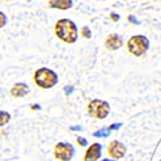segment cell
<instances>
[{
	"label": "cell",
	"instance_id": "cell-1",
	"mask_svg": "<svg viewBox=\"0 0 161 161\" xmlns=\"http://www.w3.org/2000/svg\"><path fill=\"white\" fill-rule=\"evenodd\" d=\"M54 32L56 36L61 40V42L66 44H74L77 42L79 37V30L77 26L74 21L70 18H61L56 22L54 26Z\"/></svg>",
	"mask_w": 161,
	"mask_h": 161
},
{
	"label": "cell",
	"instance_id": "cell-2",
	"mask_svg": "<svg viewBox=\"0 0 161 161\" xmlns=\"http://www.w3.org/2000/svg\"><path fill=\"white\" fill-rule=\"evenodd\" d=\"M34 83L42 89H50L58 84V75L48 67H40L34 74Z\"/></svg>",
	"mask_w": 161,
	"mask_h": 161
},
{
	"label": "cell",
	"instance_id": "cell-3",
	"mask_svg": "<svg viewBox=\"0 0 161 161\" xmlns=\"http://www.w3.org/2000/svg\"><path fill=\"white\" fill-rule=\"evenodd\" d=\"M128 50L133 56L141 57L150 48V40L143 35H134L128 40Z\"/></svg>",
	"mask_w": 161,
	"mask_h": 161
},
{
	"label": "cell",
	"instance_id": "cell-4",
	"mask_svg": "<svg viewBox=\"0 0 161 161\" xmlns=\"http://www.w3.org/2000/svg\"><path fill=\"white\" fill-rule=\"evenodd\" d=\"M110 111H111L110 103L106 102V101H102V99H92L88 103V114L92 117H94V119L103 120V119H106L107 116L110 115Z\"/></svg>",
	"mask_w": 161,
	"mask_h": 161
},
{
	"label": "cell",
	"instance_id": "cell-5",
	"mask_svg": "<svg viewBox=\"0 0 161 161\" xmlns=\"http://www.w3.org/2000/svg\"><path fill=\"white\" fill-rule=\"evenodd\" d=\"M53 155L58 161H71L75 156V147L69 142H58L54 146Z\"/></svg>",
	"mask_w": 161,
	"mask_h": 161
},
{
	"label": "cell",
	"instance_id": "cell-6",
	"mask_svg": "<svg viewBox=\"0 0 161 161\" xmlns=\"http://www.w3.org/2000/svg\"><path fill=\"white\" fill-rule=\"evenodd\" d=\"M107 151H108V156H110L111 158L120 160V158H123V157L125 156V153H126V147H125V144H123L120 141L115 139V141L110 142Z\"/></svg>",
	"mask_w": 161,
	"mask_h": 161
},
{
	"label": "cell",
	"instance_id": "cell-7",
	"mask_svg": "<svg viewBox=\"0 0 161 161\" xmlns=\"http://www.w3.org/2000/svg\"><path fill=\"white\" fill-rule=\"evenodd\" d=\"M102 156V144L93 143L88 147L84 153V161H98Z\"/></svg>",
	"mask_w": 161,
	"mask_h": 161
},
{
	"label": "cell",
	"instance_id": "cell-8",
	"mask_svg": "<svg viewBox=\"0 0 161 161\" xmlns=\"http://www.w3.org/2000/svg\"><path fill=\"white\" fill-rule=\"evenodd\" d=\"M104 47L111 52L117 50L123 47V37L119 34H110L104 40Z\"/></svg>",
	"mask_w": 161,
	"mask_h": 161
},
{
	"label": "cell",
	"instance_id": "cell-9",
	"mask_svg": "<svg viewBox=\"0 0 161 161\" xmlns=\"http://www.w3.org/2000/svg\"><path fill=\"white\" fill-rule=\"evenodd\" d=\"M30 93V86L26 83H16L10 88V96L13 98H23Z\"/></svg>",
	"mask_w": 161,
	"mask_h": 161
},
{
	"label": "cell",
	"instance_id": "cell-10",
	"mask_svg": "<svg viewBox=\"0 0 161 161\" xmlns=\"http://www.w3.org/2000/svg\"><path fill=\"white\" fill-rule=\"evenodd\" d=\"M48 5L52 9H59V10H69L72 8L74 2L72 0H49Z\"/></svg>",
	"mask_w": 161,
	"mask_h": 161
},
{
	"label": "cell",
	"instance_id": "cell-11",
	"mask_svg": "<svg viewBox=\"0 0 161 161\" xmlns=\"http://www.w3.org/2000/svg\"><path fill=\"white\" fill-rule=\"evenodd\" d=\"M10 119H12V116H10V114H9L8 111L0 110V128L5 126V125L10 121Z\"/></svg>",
	"mask_w": 161,
	"mask_h": 161
},
{
	"label": "cell",
	"instance_id": "cell-12",
	"mask_svg": "<svg viewBox=\"0 0 161 161\" xmlns=\"http://www.w3.org/2000/svg\"><path fill=\"white\" fill-rule=\"evenodd\" d=\"M7 23H8V17H7V14H5L4 12L0 10V29H3Z\"/></svg>",
	"mask_w": 161,
	"mask_h": 161
},
{
	"label": "cell",
	"instance_id": "cell-13",
	"mask_svg": "<svg viewBox=\"0 0 161 161\" xmlns=\"http://www.w3.org/2000/svg\"><path fill=\"white\" fill-rule=\"evenodd\" d=\"M110 128L108 129H101V130H98V131H96L94 134H93V136H94V137H108V133H110Z\"/></svg>",
	"mask_w": 161,
	"mask_h": 161
},
{
	"label": "cell",
	"instance_id": "cell-14",
	"mask_svg": "<svg viewBox=\"0 0 161 161\" xmlns=\"http://www.w3.org/2000/svg\"><path fill=\"white\" fill-rule=\"evenodd\" d=\"M81 35H83L84 37H86V39H90V37H92V32H90V30H89L88 26H84V27L81 29Z\"/></svg>",
	"mask_w": 161,
	"mask_h": 161
},
{
	"label": "cell",
	"instance_id": "cell-15",
	"mask_svg": "<svg viewBox=\"0 0 161 161\" xmlns=\"http://www.w3.org/2000/svg\"><path fill=\"white\" fill-rule=\"evenodd\" d=\"M76 142H77L79 146H81V147L88 146V141H86L85 138H83V137H77V138H76Z\"/></svg>",
	"mask_w": 161,
	"mask_h": 161
},
{
	"label": "cell",
	"instance_id": "cell-16",
	"mask_svg": "<svg viewBox=\"0 0 161 161\" xmlns=\"http://www.w3.org/2000/svg\"><path fill=\"white\" fill-rule=\"evenodd\" d=\"M110 17H111V19H114V22L119 21V18H120L117 14H115V13H111V16H110Z\"/></svg>",
	"mask_w": 161,
	"mask_h": 161
},
{
	"label": "cell",
	"instance_id": "cell-17",
	"mask_svg": "<svg viewBox=\"0 0 161 161\" xmlns=\"http://www.w3.org/2000/svg\"><path fill=\"white\" fill-rule=\"evenodd\" d=\"M101 161H116V160H115V158H111V157H110V158H102Z\"/></svg>",
	"mask_w": 161,
	"mask_h": 161
},
{
	"label": "cell",
	"instance_id": "cell-18",
	"mask_svg": "<svg viewBox=\"0 0 161 161\" xmlns=\"http://www.w3.org/2000/svg\"><path fill=\"white\" fill-rule=\"evenodd\" d=\"M160 161H161V160H160Z\"/></svg>",
	"mask_w": 161,
	"mask_h": 161
}]
</instances>
